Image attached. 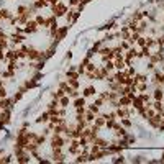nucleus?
<instances>
[{
  "label": "nucleus",
  "instance_id": "nucleus-26",
  "mask_svg": "<svg viewBox=\"0 0 164 164\" xmlns=\"http://www.w3.org/2000/svg\"><path fill=\"white\" fill-rule=\"evenodd\" d=\"M93 103H95L97 107H100V108L103 107V105H107V102H105L100 95H95V97H93Z\"/></svg>",
  "mask_w": 164,
  "mask_h": 164
},
{
  "label": "nucleus",
  "instance_id": "nucleus-31",
  "mask_svg": "<svg viewBox=\"0 0 164 164\" xmlns=\"http://www.w3.org/2000/svg\"><path fill=\"white\" fill-rule=\"evenodd\" d=\"M123 71H125L128 75H131V77H134V75H136V69H134V66H126Z\"/></svg>",
  "mask_w": 164,
  "mask_h": 164
},
{
  "label": "nucleus",
  "instance_id": "nucleus-16",
  "mask_svg": "<svg viewBox=\"0 0 164 164\" xmlns=\"http://www.w3.org/2000/svg\"><path fill=\"white\" fill-rule=\"evenodd\" d=\"M72 107L75 108V107H87V98L85 97H77V98H74L72 100Z\"/></svg>",
  "mask_w": 164,
  "mask_h": 164
},
{
  "label": "nucleus",
  "instance_id": "nucleus-41",
  "mask_svg": "<svg viewBox=\"0 0 164 164\" xmlns=\"http://www.w3.org/2000/svg\"><path fill=\"white\" fill-rule=\"evenodd\" d=\"M79 2H80L82 5H87V3H90V2H92V0H79Z\"/></svg>",
  "mask_w": 164,
  "mask_h": 164
},
{
  "label": "nucleus",
  "instance_id": "nucleus-13",
  "mask_svg": "<svg viewBox=\"0 0 164 164\" xmlns=\"http://www.w3.org/2000/svg\"><path fill=\"white\" fill-rule=\"evenodd\" d=\"M15 161H16V162H20V164H28V162L31 161V154L28 153V151H25L23 154L16 156V157H15Z\"/></svg>",
  "mask_w": 164,
  "mask_h": 164
},
{
  "label": "nucleus",
  "instance_id": "nucleus-9",
  "mask_svg": "<svg viewBox=\"0 0 164 164\" xmlns=\"http://www.w3.org/2000/svg\"><path fill=\"white\" fill-rule=\"evenodd\" d=\"M151 95H153V100H164V89H162V85H156L154 90L151 92Z\"/></svg>",
  "mask_w": 164,
  "mask_h": 164
},
{
  "label": "nucleus",
  "instance_id": "nucleus-36",
  "mask_svg": "<svg viewBox=\"0 0 164 164\" xmlns=\"http://www.w3.org/2000/svg\"><path fill=\"white\" fill-rule=\"evenodd\" d=\"M95 54H97V52H95V51H93L92 48H90V49H87V52H85V56H87V57H89V59H92V57H93V56H95Z\"/></svg>",
  "mask_w": 164,
  "mask_h": 164
},
{
  "label": "nucleus",
  "instance_id": "nucleus-30",
  "mask_svg": "<svg viewBox=\"0 0 164 164\" xmlns=\"http://www.w3.org/2000/svg\"><path fill=\"white\" fill-rule=\"evenodd\" d=\"M97 67H98V64H95L93 61H90V62L85 66V72H93V71H97Z\"/></svg>",
  "mask_w": 164,
  "mask_h": 164
},
{
  "label": "nucleus",
  "instance_id": "nucleus-27",
  "mask_svg": "<svg viewBox=\"0 0 164 164\" xmlns=\"http://www.w3.org/2000/svg\"><path fill=\"white\" fill-rule=\"evenodd\" d=\"M126 159H125V156H123L121 153H116L115 154V157H113V159H112V162L113 164H120V162H125Z\"/></svg>",
  "mask_w": 164,
  "mask_h": 164
},
{
  "label": "nucleus",
  "instance_id": "nucleus-4",
  "mask_svg": "<svg viewBox=\"0 0 164 164\" xmlns=\"http://www.w3.org/2000/svg\"><path fill=\"white\" fill-rule=\"evenodd\" d=\"M67 33H69V26H67V25H64V26H59V28H57L56 33L52 34L51 38H52V39H56V41H59V43H61V41L67 36Z\"/></svg>",
  "mask_w": 164,
  "mask_h": 164
},
{
  "label": "nucleus",
  "instance_id": "nucleus-45",
  "mask_svg": "<svg viewBox=\"0 0 164 164\" xmlns=\"http://www.w3.org/2000/svg\"><path fill=\"white\" fill-rule=\"evenodd\" d=\"M0 64H2V62H0Z\"/></svg>",
  "mask_w": 164,
  "mask_h": 164
},
{
  "label": "nucleus",
  "instance_id": "nucleus-8",
  "mask_svg": "<svg viewBox=\"0 0 164 164\" xmlns=\"http://www.w3.org/2000/svg\"><path fill=\"white\" fill-rule=\"evenodd\" d=\"M98 93V90L95 89V85H87L82 89V97H85V98H90V97H95Z\"/></svg>",
  "mask_w": 164,
  "mask_h": 164
},
{
  "label": "nucleus",
  "instance_id": "nucleus-15",
  "mask_svg": "<svg viewBox=\"0 0 164 164\" xmlns=\"http://www.w3.org/2000/svg\"><path fill=\"white\" fill-rule=\"evenodd\" d=\"M118 107H131V98L128 95H120L118 97Z\"/></svg>",
  "mask_w": 164,
  "mask_h": 164
},
{
  "label": "nucleus",
  "instance_id": "nucleus-23",
  "mask_svg": "<svg viewBox=\"0 0 164 164\" xmlns=\"http://www.w3.org/2000/svg\"><path fill=\"white\" fill-rule=\"evenodd\" d=\"M118 121H120V123H121V125H123V126H125V128H126V130H130V128L133 126V121H131V116H130V118H120Z\"/></svg>",
  "mask_w": 164,
  "mask_h": 164
},
{
  "label": "nucleus",
  "instance_id": "nucleus-40",
  "mask_svg": "<svg viewBox=\"0 0 164 164\" xmlns=\"http://www.w3.org/2000/svg\"><path fill=\"white\" fill-rule=\"evenodd\" d=\"M71 57H72V52H71V51H67V52H66V57H64V59H71Z\"/></svg>",
  "mask_w": 164,
  "mask_h": 164
},
{
  "label": "nucleus",
  "instance_id": "nucleus-42",
  "mask_svg": "<svg viewBox=\"0 0 164 164\" xmlns=\"http://www.w3.org/2000/svg\"><path fill=\"white\" fill-rule=\"evenodd\" d=\"M159 0H148V3H157Z\"/></svg>",
  "mask_w": 164,
  "mask_h": 164
},
{
  "label": "nucleus",
  "instance_id": "nucleus-5",
  "mask_svg": "<svg viewBox=\"0 0 164 164\" xmlns=\"http://www.w3.org/2000/svg\"><path fill=\"white\" fill-rule=\"evenodd\" d=\"M26 59L28 61H38V59H41V49L34 48V46H28Z\"/></svg>",
  "mask_w": 164,
  "mask_h": 164
},
{
  "label": "nucleus",
  "instance_id": "nucleus-32",
  "mask_svg": "<svg viewBox=\"0 0 164 164\" xmlns=\"http://www.w3.org/2000/svg\"><path fill=\"white\" fill-rule=\"evenodd\" d=\"M87 108H89V110H92V112L93 113H95V115H98V113H100V107H97V105L95 103H87Z\"/></svg>",
  "mask_w": 164,
  "mask_h": 164
},
{
  "label": "nucleus",
  "instance_id": "nucleus-39",
  "mask_svg": "<svg viewBox=\"0 0 164 164\" xmlns=\"http://www.w3.org/2000/svg\"><path fill=\"white\" fill-rule=\"evenodd\" d=\"M157 85H162V87H164V72H161V77H159V82H157Z\"/></svg>",
  "mask_w": 164,
  "mask_h": 164
},
{
  "label": "nucleus",
  "instance_id": "nucleus-33",
  "mask_svg": "<svg viewBox=\"0 0 164 164\" xmlns=\"http://www.w3.org/2000/svg\"><path fill=\"white\" fill-rule=\"evenodd\" d=\"M23 95H25V93H23V92H20V90H16V92L13 93V97H11V98H13V102L16 103V102H20V100H21V98H23Z\"/></svg>",
  "mask_w": 164,
  "mask_h": 164
},
{
  "label": "nucleus",
  "instance_id": "nucleus-35",
  "mask_svg": "<svg viewBox=\"0 0 164 164\" xmlns=\"http://www.w3.org/2000/svg\"><path fill=\"white\" fill-rule=\"evenodd\" d=\"M80 2H79V0H69V8H75V7H77V5H79Z\"/></svg>",
  "mask_w": 164,
  "mask_h": 164
},
{
  "label": "nucleus",
  "instance_id": "nucleus-2",
  "mask_svg": "<svg viewBox=\"0 0 164 164\" xmlns=\"http://www.w3.org/2000/svg\"><path fill=\"white\" fill-rule=\"evenodd\" d=\"M67 141L64 139L62 134H57V133H51V149L52 148H66Z\"/></svg>",
  "mask_w": 164,
  "mask_h": 164
},
{
  "label": "nucleus",
  "instance_id": "nucleus-10",
  "mask_svg": "<svg viewBox=\"0 0 164 164\" xmlns=\"http://www.w3.org/2000/svg\"><path fill=\"white\" fill-rule=\"evenodd\" d=\"M49 118H51V113L48 112V110H44L43 113L38 115V118L34 120V123H36V125H41V123H43V125H46V123L49 121Z\"/></svg>",
  "mask_w": 164,
  "mask_h": 164
},
{
  "label": "nucleus",
  "instance_id": "nucleus-6",
  "mask_svg": "<svg viewBox=\"0 0 164 164\" xmlns=\"http://www.w3.org/2000/svg\"><path fill=\"white\" fill-rule=\"evenodd\" d=\"M115 110V113H116V118H130L131 116V108L130 107H116L113 108Z\"/></svg>",
  "mask_w": 164,
  "mask_h": 164
},
{
  "label": "nucleus",
  "instance_id": "nucleus-19",
  "mask_svg": "<svg viewBox=\"0 0 164 164\" xmlns=\"http://www.w3.org/2000/svg\"><path fill=\"white\" fill-rule=\"evenodd\" d=\"M34 20H36V23L39 25V28H44L46 16H43V13H39V11H36V13H34Z\"/></svg>",
  "mask_w": 164,
  "mask_h": 164
},
{
  "label": "nucleus",
  "instance_id": "nucleus-14",
  "mask_svg": "<svg viewBox=\"0 0 164 164\" xmlns=\"http://www.w3.org/2000/svg\"><path fill=\"white\" fill-rule=\"evenodd\" d=\"M57 102H59V107H62V108H69V107L72 105V98L69 97V95H64V97H61Z\"/></svg>",
  "mask_w": 164,
  "mask_h": 164
},
{
  "label": "nucleus",
  "instance_id": "nucleus-17",
  "mask_svg": "<svg viewBox=\"0 0 164 164\" xmlns=\"http://www.w3.org/2000/svg\"><path fill=\"white\" fill-rule=\"evenodd\" d=\"M74 162H89V153L87 151H82L80 154H77L75 156V159H74Z\"/></svg>",
  "mask_w": 164,
  "mask_h": 164
},
{
  "label": "nucleus",
  "instance_id": "nucleus-29",
  "mask_svg": "<svg viewBox=\"0 0 164 164\" xmlns=\"http://www.w3.org/2000/svg\"><path fill=\"white\" fill-rule=\"evenodd\" d=\"M118 44L121 46V49H123V51H128V49L131 48V44H130V41H128V39H120V41H118Z\"/></svg>",
  "mask_w": 164,
  "mask_h": 164
},
{
  "label": "nucleus",
  "instance_id": "nucleus-18",
  "mask_svg": "<svg viewBox=\"0 0 164 164\" xmlns=\"http://www.w3.org/2000/svg\"><path fill=\"white\" fill-rule=\"evenodd\" d=\"M130 18H131L133 21H139V20H143V18H144L143 10H134L133 13H131V16H130Z\"/></svg>",
  "mask_w": 164,
  "mask_h": 164
},
{
  "label": "nucleus",
  "instance_id": "nucleus-24",
  "mask_svg": "<svg viewBox=\"0 0 164 164\" xmlns=\"http://www.w3.org/2000/svg\"><path fill=\"white\" fill-rule=\"evenodd\" d=\"M66 80H67L69 87H72V89H79L80 87V80L79 79H66Z\"/></svg>",
  "mask_w": 164,
  "mask_h": 164
},
{
  "label": "nucleus",
  "instance_id": "nucleus-1",
  "mask_svg": "<svg viewBox=\"0 0 164 164\" xmlns=\"http://www.w3.org/2000/svg\"><path fill=\"white\" fill-rule=\"evenodd\" d=\"M51 8V13L56 16V18H64V15L69 11V5L64 2V0H61V2H57L56 5H52Z\"/></svg>",
  "mask_w": 164,
  "mask_h": 164
},
{
  "label": "nucleus",
  "instance_id": "nucleus-38",
  "mask_svg": "<svg viewBox=\"0 0 164 164\" xmlns=\"http://www.w3.org/2000/svg\"><path fill=\"white\" fill-rule=\"evenodd\" d=\"M0 62L5 64V51L3 49H0Z\"/></svg>",
  "mask_w": 164,
  "mask_h": 164
},
{
  "label": "nucleus",
  "instance_id": "nucleus-12",
  "mask_svg": "<svg viewBox=\"0 0 164 164\" xmlns=\"http://www.w3.org/2000/svg\"><path fill=\"white\" fill-rule=\"evenodd\" d=\"M143 107H144V102L141 100V98H139V95H136V97H134L133 100H131V108H134V110H136V113H138Z\"/></svg>",
  "mask_w": 164,
  "mask_h": 164
},
{
  "label": "nucleus",
  "instance_id": "nucleus-22",
  "mask_svg": "<svg viewBox=\"0 0 164 164\" xmlns=\"http://www.w3.org/2000/svg\"><path fill=\"white\" fill-rule=\"evenodd\" d=\"M153 108L156 110L157 113H161L164 110V102L162 100H153Z\"/></svg>",
  "mask_w": 164,
  "mask_h": 164
},
{
  "label": "nucleus",
  "instance_id": "nucleus-3",
  "mask_svg": "<svg viewBox=\"0 0 164 164\" xmlns=\"http://www.w3.org/2000/svg\"><path fill=\"white\" fill-rule=\"evenodd\" d=\"M39 30H41V28H39V25L36 23V20H34V18L28 20V21H26V25L23 26V33H25L26 36H28V34H36Z\"/></svg>",
  "mask_w": 164,
  "mask_h": 164
},
{
  "label": "nucleus",
  "instance_id": "nucleus-7",
  "mask_svg": "<svg viewBox=\"0 0 164 164\" xmlns=\"http://www.w3.org/2000/svg\"><path fill=\"white\" fill-rule=\"evenodd\" d=\"M0 121H2L5 126L10 125V121H11V110H8V108L0 110Z\"/></svg>",
  "mask_w": 164,
  "mask_h": 164
},
{
  "label": "nucleus",
  "instance_id": "nucleus-28",
  "mask_svg": "<svg viewBox=\"0 0 164 164\" xmlns=\"http://www.w3.org/2000/svg\"><path fill=\"white\" fill-rule=\"evenodd\" d=\"M134 46H138V48H143V46H146V34H141V36L136 39Z\"/></svg>",
  "mask_w": 164,
  "mask_h": 164
},
{
  "label": "nucleus",
  "instance_id": "nucleus-21",
  "mask_svg": "<svg viewBox=\"0 0 164 164\" xmlns=\"http://www.w3.org/2000/svg\"><path fill=\"white\" fill-rule=\"evenodd\" d=\"M64 95H66V92H64V90L61 89V87H57V89L51 93V98H54V100H59V98H61V97H64Z\"/></svg>",
  "mask_w": 164,
  "mask_h": 164
},
{
  "label": "nucleus",
  "instance_id": "nucleus-44",
  "mask_svg": "<svg viewBox=\"0 0 164 164\" xmlns=\"http://www.w3.org/2000/svg\"><path fill=\"white\" fill-rule=\"evenodd\" d=\"M161 18H162V21H164V11H162V15H161Z\"/></svg>",
  "mask_w": 164,
  "mask_h": 164
},
{
  "label": "nucleus",
  "instance_id": "nucleus-11",
  "mask_svg": "<svg viewBox=\"0 0 164 164\" xmlns=\"http://www.w3.org/2000/svg\"><path fill=\"white\" fill-rule=\"evenodd\" d=\"M23 85H25L26 89H28V92H30L31 89H36V87L39 85V82H38V80H34L33 77H28V79L23 80Z\"/></svg>",
  "mask_w": 164,
  "mask_h": 164
},
{
  "label": "nucleus",
  "instance_id": "nucleus-43",
  "mask_svg": "<svg viewBox=\"0 0 164 164\" xmlns=\"http://www.w3.org/2000/svg\"><path fill=\"white\" fill-rule=\"evenodd\" d=\"M3 154H5V153H3V149H2V148H0V157H2Z\"/></svg>",
  "mask_w": 164,
  "mask_h": 164
},
{
  "label": "nucleus",
  "instance_id": "nucleus-25",
  "mask_svg": "<svg viewBox=\"0 0 164 164\" xmlns=\"http://www.w3.org/2000/svg\"><path fill=\"white\" fill-rule=\"evenodd\" d=\"M123 138L126 139V143L130 144V146L136 143V136H134V134H131V133H126V134H125V136H123Z\"/></svg>",
  "mask_w": 164,
  "mask_h": 164
},
{
  "label": "nucleus",
  "instance_id": "nucleus-37",
  "mask_svg": "<svg viewBox=\"0 0 164 164\" xmlns=\"http://www.w3.org/2000/svg\"><path fill=\"white\" fill-rule=\"evenodd\" d=\"M77 72L80 75H84L85 74V66H82V64H77Z\"/></svg>",
  "mask_w": 164,
  "mask_h": 164
},
{
  "label": "nucleus",
  "instance_id": "nucleus-34",
  "mask_svg": "<svg viewBox=\"0 0 164 164\" xmlns=\"http://www.w3.org/2000/svg\"><path fill=\"white\" fill-rule=\"evenodd\" d=\"M74 110H75V115H84L85 110H87V107H75Z\"/></svg>",
  "mask_w": 164,
  "mask_h": 164
},
{
  "label": "nucleus",
  "instance_id": "nucleus-20",
  "mask_svg": "<svg viewBox=\"0 0 164 164\" xmlns=\"http://www.w3.org/2000/svg\"><path fill=\"white\" fill-rule=\"evenodd\" d=\"M95 116H97V115L93 113L92 110H89V108H87V110H85V113H84V118L87 120V123H89V125H90V123H93V120H95Z\"/></svg>",
  "mask_w": 164,
  "mask_h": 164
}]
</instances>
